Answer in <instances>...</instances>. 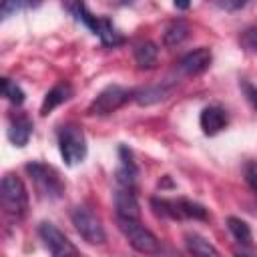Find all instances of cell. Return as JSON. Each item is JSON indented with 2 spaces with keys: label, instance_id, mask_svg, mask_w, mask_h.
<instances>
[{
  "label": "cell",
  "instance_id": "1",
  "mask_svg": "<svg viewBox=\"0 0 257 257\" xmlns=\"http://www.w3.org/2000/svg\"><path fill=\"white\" fill-rule=\"evenodd\" d=\"M66 8L78 22H82L94 36H98L104 46H118L122 42V36L114 28V24L104 16H94L92 12H88V8L84 6L82 0H70L66 4Z\"/></svg>",
  "mask_w": 257,
  "mask_h": 257
},
{
  "label": "cell",
  "instance_id": "2",
  "mask_svg": "<svg viewBox=\"0 0 257 257\" xmlns=\"http://www.w3.org/2000/svg\"><path fill=\"white\" fill-rule=\"evenodd\" d=\"M26 171H28V175H30V179H32V183H34V187L42 199L54 201V199L62 197L64 181L54 167L40 163V161H32L26 165Z\"/></svg>",
  "mask_w": 257,
  "mask_h": 257
},
{
  "label": "cell",
  "instance_id": "3",
  "mask_svg": "<svg viewBox=\"0 0 257 257\" xmlns=\"http://www.w3.org/2000/svg\"><path fill=\"white\" fill-rule=\"evenodd\" d=\"M58 151L62 161L68 167H74L86 159L88 147H86V137L80 126L76 124H64L58 131Z\"/></svg>",
  "mask_w": 257,
  "mask_h": 257
},
{
  "label": "cell",
  "instance_id": "4",
  "mask_svg": "<svg viewBox=\"0 0 257 257\" xmlns=\"http://www.w3.org/2000/svg\"><path fill=\"white\" fill-rule=\"evenodd\" d=\"M118 229L124 235V239L128 241V245L139 251V253H157L161 251V241L157 239V235L147 229L141 219H124V217H116Z\"/></svg>",
  "mask_w": 257,
  "mask_h": 257
},
{
  "label": "cell",
  "instance_id": "5",
  "mask_svg": "<svg viewBox=\"0 0 257 257\" xmlns=\"http://www.w3.org/2000/svg\"><path fill=\"white\" fill-rule=\"evenodd\" d=\"M2 205L6 209L8 215L20 219L26 215V209H28V193H26V187L22 183L20 177L16 175H4L2 177Z\"/></svg>",
  "mask_w": 257,
  "mask_h": 257
},
{
  "label": "cell",
  "instance_id": "6",
  "mask_svg": "<svg viewBox=\"0 0 257 257\" xmlns=\"http://www.w3.org/2000/svg\"><path fill=\"white\" fill-rule=\"evenodd\" d=\"M70 221L74 225V229L78 231V235L90 243V245H102L106 241V233L104 227L100 223V219L84 205H78L70 211Z\"/></svg>",
  "mask_w": 257,
  "mask_h": 257
},
{
  "label": "cell",
  "instance_id": "7",
  "mask_svg": "<svg viewBox=\"0 0 257 257\" xmlns=\"http://www.w3.org/2000/svg\"><path fill=\"white\" fill-rule=\"evenodd\" d=\"M133 94L135 90H128L120 84H108L94 96V100L88 106V114H96V116L110 114L116 108H120L128 98H133Z\"/></svg>",
  "mask_w": 257,
  "mask_h": 257
},
{
  "label": "cell",
  "instance_id": "8",
  "mask_svg": "<svg viewBox=\"0 0 257 257\" xmlns=\"http://www.w3.org/2000/svg\"><path fill=\"white\" fill-rule=\"evenodd\" d=\"M153 207L157 213L167 215L171 219H207L209 213L203 205L193 203L189 199H153Z\"/></svg>",
  "mask_w": 257,
  "mask_h": 257
},
{
  "label": "cell",
  "instance_id": "9",
  "mask_svg": "<svg viewBox=\"0 0 257 257\" xmlns=\"http://www.w3.org/2000/svg\"><path fill=\"white\" fill-rule=\"evenodd\" d=\"M38 235L40 239L44 241L46 249L52 253V255H58V257H66V255H78V249L72 245V241L50 221H42L38 225Z\"/></svg>",
  "mask_w": 257,
  "mask_h": 257
},
{
  "label": "cell",
  "instance_id": "10",
  "mask_svg": "<svg viewBox=\"0 0 257 257\" xmlns=\"http://www.w3.org/2000/svg\"><path fill=\"white\" fill-rule=\"evenodd\" d=\"M114 209H116V217L141 219V207L135 197V189L118 185L114 191Z\"/></svg>",
  "mask_w": 257,
  "mask_h": 257
},
{
  "label": "cell",
  "instance_id": "11",
  "mask_svg": "<svg viewBox=\"0 0 257 257\" xmlns=\"http://www.w3.org/2000/svg\"><path fill=\"white\" fill-rule=\"evenodd\" d=\"M211 60H213V54L209 48L201 46L197 50H191L189 54H185L179 62V68L189 74V76H197V74H203L209 66H211Z\"/></svg>",
  "mask_w": 257,
  "mask_h": 257
},
{
  "label": "cell",
  "instance_id": "12",
  "mask_svg": "<svg viewBox=\"0 0 257 257\" xmlns=\"http://www.w3.org/2000/svg\"><path fill=\"white\" fill-rule=\"evenodd\" d=\"M199 124H201L205 135H217L229 124V114L225 108H221L217 104L205 106L199 114Z\"/></svg>",
  "mask_w": 257,
  "mask_h": 257
},
{
  "label": "cell",
  "instance_id": "13",
  "mask_svg": "<svg viewBox=\"0 0 257 257\" xmlns=\"http://www.w3.org/2000/svg\"><path fill=\"white\" fill-rule=\"evenodd\" d=\"M118 169H116V185L120 187H131L135 189V183H137V165H135V159H133V153L126 145H120L118 147Z\"/></svg>",
  "mask_w": 257,
  "mask_h": 257
},
{
  "label": "cell",
  "instance_id": "14",
  "mask_svg": "<svg viewBox=\"0 0 257 257\" xmlns=\"http://www.w3.org/2000/svg\"><path fill=\"white\" fill-rule=\"evenodd\" d=\"M34 131V124L28 116L24 114H18V116H12L10 118V124H8V139L14 147H24L30 139Z\"/></svg>",
  "mask_w": 257,
  "mask_h": 257
},
{
  "label": "cell",
  "instance_id": "15",
  "mask_svg": "<svg viewBox=\"0 0 257 257\" xmlns=\"http://www.w3.org/2000/svg\"><path fill=\"white\" fill-rule=\"evenodd\" d=\"M70 94H72V86H70L68 82L62 80V82L54 84V86L46 92V96H44V102H42V106H40V114H42V116L50 114L58 104L66 102V100L70 98Z\"/></svg>",
  "mask_w": 257,
  "mask_h": 257
},
{
  "label": "cell",
  "instance_id": "16",
  "mask_svg": "<svg viewBox=\"0 0 257 257\" xmlns=\"http://www.w3.org/2000/svg\"><path fill=\"white\" fill-rule=\"evenodd\" d=\"M133 54H135V62L139 68H153L157 64V58H159V48L155 42L143 40V42L135 44Z\"/></svg>",
  "mask_w": 257,
  "mask_h": 257
},
{
  "label": "cell",
  "instance_id": "17",
  "mask_svg": "<svg viewBox=\"0 0 257 257\" xmlns=\"http://www.w3.org/2000/svg\"><path fill=\"white\" fill-rule=\"evenodd\" d=\"M227 227H229V231H231V235H233V239L237 243L247 245V247L253 243V233H251V227H249L247 221H243L239 217H229L227 219Z\"/></svg>",
  "mask_w": 257,
  "mask_h": 257
},
{
  "label": "cell",
  "instance_id": "18",
  "mask_svg": "<svg viewBox=\"0 0 257 257\" xmlns=\"http://www.w3.org/2000/svg\"><path fill=\"white\" fill-rule=\"evenodd\" d=\"M185 245H187V251L193 253V255H219V251L201 235L197 233H187L185 235Z\"/></svg>",
  "mask_w": 257,
  "mask_h": 257
},
{
  "label": "cell",
  "instance_id": "19",
  "mask_svg": "<svg viewBox=\"0 0 257 257\" xmlns=\"http://www.w3.org/2000/svg\"><path fill=\"white\" fill-rule=\"evenodd\" d=\"M169 92H171V88H167V86H147V88L135 90L133 98L139 104H153V102H159V100L167 98Z\"/></svg>",
  "mask_w": 257,
  "mask_h": 257
},
{
  "label": "cell",
  "instance_id": "20",
  "mask_svg": "<svg viewBox=\"0 0 257 257\" xmlns=\"http://www.w3.org/2000/svg\"><path fill=\"white\" fill-rule=\"evenodd\" d=\"M187 36H189V26L183 20H175V22H171L167 26V30L163 34V42H165V46H177Z\"/></svg>",
  "mask_w": 257,
  "mask_h": 257
},
{
  "label": "cell",
  "instance_id": "21",
  "mask_svg": "<svg viewBox=\"0 0 257 257\" xmlns=\"http://www.w3.org/2000/svg\"><path fill=\"white\" fill-rule=\"evenodd\" d=\"M2 94H4L12 104H16V106H20V104L24 102V90H22L14 80H10V78H4V80H2Z\"/></svg>",
  "mask_w": 257,
  "mask_h": 257
},
{
  "label": "cell",
  "instance_id": "22",
  "mask_svg": "<svg viewBox=\"0 0 257 257\" xmlns=\"http://www.w3.org/2000/svg\"><path fill=\"white\" fill-rule=\"evenodd\" d=\"M28 6H32V0H2L0 14H2V18H10L12 14H16Z\"/></svg>",
  "mask_w": 257,
  "mask_h": 257
},
{
  "label": "cell",
  "instance_id": "23",
  "mask_svg": "<svg viewBox=\"0 0 257 257\" xmlns=\"http://www.w3.org/2000/svg\"><path fill=\"white\" fill-rule=\"evenodd\" d=\"M239 42H241V46H243L245 50L257 54V26L245 28V30L241 32V36H239Z\"/></svg>",
  "mask_w": 257,
  "mask_h": 257
},
{
  "label": "cell",
  "instance_id": "24",
  "mask_svg": "<svg viewBox=\"0 0 257 257\" xmlns=\"http://www.w3.org/2000/svg\"><path fill=\"white\" fill-rule=\"evenodd\" d=\"M243 175H245V183L249 185V189L257 193V163L247 161L245 167H243Z\"/></svg>",
  "mask_w": 257,
  "mask_h": 257
},
{
  "label": "cell",
  "instance_id": "25",
  "mask_svg": "<svg viewBox=\"0 0 257 257\" xmlns=\"http://www.w3.org/2000/svg\"><path fill=\"white\" fill-rule=\"evenodd\" d=\"M241 90H243V94H245V98L249 100V104L253 106V110L257 112V86L255 84H251L249 80H241Z\"/></svg>",
  "mask_w": 257,
  "mask_h": 257
},
{
  "label": "cell",
  "instance_id": "26",
  "mask_svg": "<svg viewBox=\"0 0 257 257\" xmlns=\"http://www.w3.org/2000/svg\"><path fill=\"white\" fill-rule=\"evenodd\" d=\"M219 8H223V10H237V8H241V6H245V2L247 0H213Z\"/></svg>",
  "mask_w": 257,
  "mask_h": 257
},
{
  "label": "cell",
  "instance_id": "27",
  "mask_svg": "<svg viewBox=\"0 0 257 257\" xmlns=\"http://www.w3.org/2000/svg\"><path fill=\"white\" fill-rule=\"evenodd\" d=\"M173 4H175L179 10H187L189 4H191V0H173Z\"/></svg>",
  "mask_w": 257,
  "mask_h": 257
}]
</instances>
